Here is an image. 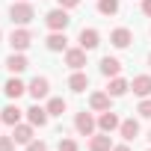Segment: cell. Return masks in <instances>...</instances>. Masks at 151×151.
<instances>
[{"label":"cell","mask_w":151,"mask_h":151,"mask_svg":"<svg viewBox=\"0 0 151 151\" xmlns=\"http://www.w3.org/2000/svg\"><path fill=\"white\" fill-rule=\"evenodd\" d=\"M33 18H36V9H33L30 3H15V6L9 9V21H12V24H21V27H24V24H30Z\"/></svg>","instance_id":"1"},{"label":"cell","mask_w":151,"mask_h":151,"mask_svg":"<svg viewBox=\"0 0 151 151\" xmlns=\"http://www.w3.org/2000/svg\"><path fill=\"white\" fill-rule=\"evenodd\" d=\"M45 24H47L53 33H65V27L71 24V18H68V12L59 6V9H53V12H47V15H45Z\"/></svg>","instance_id":"2"},{"label":"cell","mask_w":151,"mask_h":151,"mask_svg":"<svg viewBox=\"0 0 151 151\" xmlns=\"http://www.w3.org/2000/svg\"><path fill=\"white\" fill-rule=\"evenodd\" d=\"M65 65H71L74 71H80V68L86 65V50H83V47H71V50H65Z\"/></svg>","instance_id":"3"},{"label":"cell","mask_w":151,"mask_h":151,"mask_svg":"<svg viewBox=\"0 0 151 151\" xmlns=\"http://www.w3.org/2000/svg\"><path fill=\"white\" fill-rule=\"evenodd\" d=\"M27 92L39 101V98H45L47 92H50V83H47V77H33L30 80V86H27Z\"/></svg>","instance_id":"4"},{"label":"cell","mask_w":151,"mask_h":151,"mask_svg":"<svg viewBox=\"0 0 151 151\" xmlns=\"http://www.w3.org/2000/svg\"><path fill=\"white\" fill-rule=\"evenodd\" d=\"M74 127H77V133L89 136V133L95 130V119H92V113H77V119H74Z\"/></svg>","instance_id":"5"},{"label":"cell","mask_w":151,"mask_h":151,"mask_svg":"<svg viewBox=\"0 0 151 151\" xmlns=\"http://www.w3.org/2000/svg\"><path fill=\"white\" fill-rule=\"evenodd\" d=\"M30 42H33L30 30H15V33L9 36V45H12L15 50H27V47H30Z\"/></svg>","instance_id":"6"},{"label":"cell","mask_w":151,"mask_h":151,"mask_svg":"<svg viewBox=\"0 0 151 151\" xmlns=\"http://www.w3.org/2000/svg\"><path fill=\"white\" fill-rule=\"evenodd\" d=\"M130 89H133L139 98H148V95H151V77H148V74H139V77H133Z\"/></svg>","instance_id":"7"},{"label":"cell","mask_w":151,"mask_h":151,"mask_svg":"<svg viewBox=\"0 0 151 151\" xmlns=\"http://www.w3.org/2000/svg\"><path fill=\"white\" fill-rule=\"evenodd\" d=\"M98 124H101V130H104V133H113L122 122H119V116H116L113 110H104V113H101V119H98Z\"/></svg>","instance_id":"8"},{"label":"cell","mask_w":151,"mask_h":151,"mask_svg":"<svg viewBox=\"0 0 151 151\" xmlns=\"http://www.w3.org/2000/svg\"><path fill=\"white\" fill-rule=\"evenodd\" d=\"M98 42H101V36H98V30H80V47L83 50H92V47H98Z\"/></svg>","instance_id":"9"},{"label":"cell","mask_w":151,"mask_h":151,"mask_svg":"<svg viewBox=\"0 0 151 151\" xmlns=\"http://www.w3.org/2000/svg\"><path fill=\"white\" fill-rule=\"evenodd\" d=\"M47 116H50V113H47V110H42L39 104L27 110V119H30V124H36V127H45V124H47Z\"/></svg>","instance_id":"10"},{"label":"cell","mask_w":151,"mask_h":151,"mask_svg":"<svg viewBox=\"0 0 151 151\" xmlns=\"http://www.w3.org/2000/svg\"><path fill=\"white\" fill-rule=\"evenodd\" d=\"M119 130H122V136H124L127 142H133V139L139 136V122H136V119H124V122L119 124Z\"/></svg>","instance_id":"11"},{"label":"cell","mask_w":151,"mask_h":151,"mask_svg":"<svg viewBox=\"0 0 151 151\" xmlns=\"http://www.w3.org/2000/svg\"><path fill=\"white\" fill-rule=\"evenodd\" d=\"M119 71H122V62L116 56H104L101 59V74H104V77H116Z\"/></svg>","instance_id":"12"},{"label":"cell","mask_w":151,"mask_h":151,"mask_svg":"<svg viewBox=\"0 0 151 151\" xmlns=\"http://www.w3.org/2000/svg\"><path fill=\"white\" fill-rule=\"evenodd\" d=\"M110 42H113L116 47H127V45L133 42V36H130V30L119 27V30H113V33H110Z\"/></svg>","instance_id":"13"},{"label":"cell","mask_w":151,"mask_h":151,"mask_svg":"<svg viewBox=\"0 0 151 151\" xmlns=\"http://www.w3.org/2000/svg\"><path fill=\"white\" fill-rule=\"evenodd\" d=\"M21 113H24V110H18L15 104H9V107H3V110H0V119H3L6 124H12V127H15V124L21 122Z\"/></svg>","instance_id":"14"},{"label":"cell","mask_w":151,"mask_h":151,"mask_svg":"<svg viewBox=\"0 0 151 151\" xmlns=\"http://www.w3.org/2000/svg\"><path fill=\"white\" fill-rule=\"evenodd\" d=\"M110 92H95L92 98H89V104H92V110H98V113H104V110H110Z\"/></svg>","instance_id":"15"},{"label":"cell","mask_w":151,"mask_h":151,"mask_svg":"<svg viewBox=\"0 0 151 151\" xmlns=\"http://www.w3.org/2000/svg\"><path fill=\"white\" fill-rule=\"evenodd\" d=\"M12 139H15V142H21V145L33 142V127H30V124H15V130H12Z\"/></svg>","instance_id":"16"},{"label":"cell","mask_w":151,"mask_h":151,"mask_svg":"<svg viewBox=\"0 0 151 151\" xmlns=\"http://www.w3.org/2000/svg\"><path fill=\"white\" fill-rule=\"evenodd\" d=\"M27 65H30V62H27L21 53H12V56L6 59V68H9L12 74H21V71H27Z\"/></svg>","instance_id":"17"},{"label":"cell","mask_w":151,"mask_h":151,"mask_svg":"<svg viewBox=\"0 0 151 151\" xmlns=\"http://www.w3.org/2000/svg\"><path fill=\"white\" fill-rule=\"evenodd\" d=\"M68 86H71V92H83V89L89 86V77H86L83 71H74L71 80H68Z\"/></svg>","instance_id":"18"},{"label":"cell","mask_w":151,"mask_h":151,"mask_svg":"<svg viewBox=\"0 0 151 151\" xmlns=\"http://www.w3.org/2000/svg\"><path fill=\"white\" fill-rule=\"evenodd\" d=\"M89 148H92V151H110V148H113V142H110V133H98V136H92Z\"/></svg>","instance_id":"19"},{"label":"cell","mask_w":151,"mask_h":151,"mask_svg":"<svg viewBox=\"0 0 151 151\" xmlns=\"http://www.w3.org/2000/svg\"><path fill=\"white\" fill-rule=\"evenodd\" d=\"M3 92H6V95H9V98H21V95H24V92H27V86H24V83H21V80H15V77H12V80H9V83H6V86H3Z\"/></svg>","instance_id":"20"},{"label":"cell","mask_w":151,"mask_h":151,"mask_svg":"<svg viewBox=\"0 0 151 151\" xmlns=\"http://www.w3.org/2000/svg\"><path fill=\"white\" fill-rule=\"evenodd\" d=\"M127 89H130V83H127V80H122V77H113V83H110V89H107V92H110L113 98H119V95H124Z\"/></svg>","instance_id":"21"},{"label":"cell","mask_w":151,"mask_h":151,"mask_svg":"<svg viewBox=\"0 0 151 151\" xmlns=\"http://www.w3.org/2000/svg\"><path fill=\"white\" fill-rule=\"evenodd\" d=\"M65 45H68L65 33H53V36L47 39V50H65Z\"/></svg>","instance_id":"22"},{"label":"cell","mask_w":151,"mask_h":151,"mask_svg":"<svg viewBox=\"0 0 151 151\" xmlns=\"http://www.w3.org/2000/svg\"><path fill=\"white\" fill-rule=\"evenodd\" d=\"M98 12L101 15H116L119 12V0H98Z\"/></svg>","instance_id":"23"},{"label":"cell","mask_w":151,"mask_h":151,"mask_svg":"<svg viewBox=\"0 0 151 151\" xmlns=\"http://www.w3.org/2000/svg\"><path fill=\"white\" fill-rule=\"evenodd\" d=\"M47 113H50V116H62V113H65V101H62V98H50Z\"/></svg>","instance_id":"24"},{"label":"cell","mask_w":151,"mask_h":151,"mask_svg":"<svg viewBox=\"0 0 151 151\" xmlns=\"http://www.w3.org/2000/svg\"><path fill=\"white\" fill-rule=\"evenodd\" d=\"M0 151H15V139L12 136H0Z\"/></svg>","instance_id":"25"},{"label":"cell","mask_w":151,"mask_h":151,"mask_svg":"<svg viewBox=\"0 0 151 151\" xmlns=\"http://www.w3.org/2000/svg\"><path fill=\"white\" fill-rule=\"evenodd\" d=\"M59 151H77V142L74 139H59Z\"/></svg>","instance_id":"26"},{"label":"cell","mask_w":151,"mask_h":151,"mask_svg":"<svg viewBox=\"0 0 151 151\" xmlns=\"http://www.w3.org/2000/svg\"><path fill=\"white\" fill-rule=\"evenodd\" d=\"M139 116L142 119H151V101H142L139 104Z\"/></svg>","instance_id":"27"},{"label":"cell","mask_w":151,"mask_h":151,"mask_svg":"<svg viewBox=\"0 0 151 151\" xmlns=\"http://www.w3.org/2000/svg\"><path fill=\"white\" fill-rule=\"evenodd\" d=\"M27 151H47L45 142H27Z\"/></svg>","instance_id":"28"},{"label":"cell","mask_w":151,"mask_h":151,"mask_svg":"<svg viewBox=\"0 0 151 151\" xmlns=\"http://www.w3.org/2000/svg\"><path fill=\"white\" fill-rule=\"evenodd\" d=\"M77 3H80V0H59V6H62V9H74Z\"/></svg>","instance_id":"29"},{"label":"cell","mask_w":151,"mask_h":151,"mask_svg":"<svg viewBox=\"0 0 151 151\" xmlns=\"http://www.w3.org/2000/svg\"><path fill=\"white\" fill-rule=\"evenodd\" d=\"M142 12H145V15L151 18V0H142Z\"/></svg>","instance_id":"30"},{"label":"cell","mask_w":151,"mask_h":151,"mask_svg":"<svg viewBox=\"0 0 151 151\" xmlns=\"http://www.w3.org/2000/svg\"><path fill=\"white\" fill-rule=\"evenodd\" d=\"M113 151H130V148H127V145H119V148H113Z\"/></svg>","instance_id":"31"},{"label":"cell","mask_w":151,"mask_h":151,"mask_svg":"<svg viewBox=\"0 0 151 151\" xmlns=\"http://www.w3.org/2000/svg\"><path fill=\"white\" fill-rule=\"evenodd\" d=\"M148 139H151V130H148Z\"/></svg>","instance_id":"32"},{"label":"cell","mask_w":151,"mask_h":151,"mask_svg":"<svg viewBox=\"0 0 151 151\" xmlns=\"http://www.w3.org/2000/svg\"><path fill=\"white\" fill-rule=\"evenodd\" d=\"M148 62H151V56H148Z\"/></svg>","instance_id":"33"},{"label":"cell","mask_w":151,"mask_h":151,"mask_svg":"<svg viewBox=\"0 0 151 151\" xmlns=\"http://www.w3.org/2000/svg\"><path fill=\"white\" fill-rule=\"evenodd\" d=\"M0 122H3V119H0Z\"/></svg>","instance_id":"34"},{"label":"cell","mask_w":151,"mask_h":151,"mask_svg":"<svg viewBox=\"0 0 151 151\" xmlns=\"http://www.w3.org/2000/svg\"><path fill=\"white\" fill-rule=\"evenodd\" d=\"M148 151H151V148H148Z\"/></svg>","instance_id":"35"}]
</instances>
